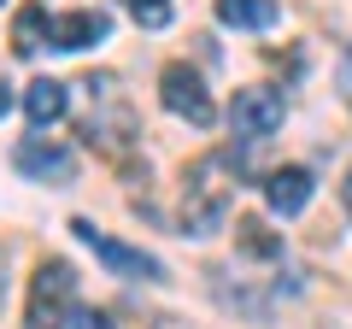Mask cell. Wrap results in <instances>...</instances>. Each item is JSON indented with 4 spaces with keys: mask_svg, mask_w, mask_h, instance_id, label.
<instances>
[{
    "mask_svg": "<svg viewBox=\"0 0 352 329\" xmlns=\"http://www.w3.org/2000/svg\"><path fill=\"white\" fill-rule=\"evenodd\" d=\"M235 200V182H229V159L223 153H206L188 164L182 177V235H217L223 212Z\"/></svg>",
    "mask_w": 352,
    "mask_h": 329,
    "instance_id": "cell-1",
    "label": "cell"
},
{
    "mask_svg": "<svg viewBox=\"0 0 352 329\" xmlns=\"http://www.w3.org/2000/svg\"><path fill=\"white\" fill-rule=\"evenodd\" d=\"M76 317V270L65 259H47V265L30 277V306H24V329H71Z\"/></svg>",
    "mask_w": 352,
    "mask_h": 329,
    "instance_id": "cell-2",
    "label": "cell"
},
{
    "mask_svg": "<svg viewBox=\"0 0 352 329\" xmlns=\"http://www.w3.org/2000/svg\"><path fill=\"white\" fill-rule=\"evenodd\" d=\"M76 241H82V247H94V259H100L106 270H112V277H141V282H159L164 277V265L153 253H141V247H124V241H112L106 235L100 224H94V217H76Z\"/></svg>",
    "mask_w": 352,
    "mask_h": 329,
    "instance_id": "cell-3",
    "label": "cell"
},
{
    "mask_svg": "<svg viewBox=\"0 0 352 329\" xmlns=\"http://www.w3.org/2000/svg\"><path fill=\"white\" fill-rule=\"evenodd\" d=\"M282 118H288V106H282L276 89H235V100H229V129H235L241 141H264V136H276Z\"/></svg>",
    "mask_w": 352,
    "mask_h": 329,
    "instance_id": "cell-4",
    "label": "cell"
},
{
    "mask_svg": "<svg viewBox=\"0 0 352 329\" xmlns=\"http://www.w3.org/2000/svg\"><path fill=\"white\" fill-rule=\"evenodd\" d=\"M159 100H164V112L188 118L194 129L212 124V94H206V83L188 71V65H164L159 71Z\"/></svg>",
    "mask_w": 352,
    "mask_h": 329,
    "instance_id": "cell-5",
    "label": "cell"
},
{
    "mask_svg": "<svg viewBox=\"0 0 352 329\" xmlns=\"http://www.w3.org/2000/svg\"><path fill=\"white\" fill-rule=\"evenodd\" d=\"M18 171L36 177V182H71V177H76V159L59 147V141L30 136V141H18Z\"/></svg>",
    "mask_w": 352,
    "mask_h": 329,
    "instance_id": "cell-6",
    "label": "cell"
},
{
    "mask_svg": "<svg viewBox=\"0 0 352 329\" xmlns=\"http://www.w3.org/2000/svg\"><path fill=\"white\" fill-rule=\"evenodd\" d=\"M264 200H270V212L300 217L305 206H311V171H300V164H282V171H270V177H264Z\"/></svg>",
    "mask_w": 352,
    "mask_h": 329,
    "instance_id": "cell-7",
    "label": "cell"
},
{
    "mask_svg": "<svg viewBox=\"0 0 352 329\" xmlns=\"http://www.w3.org/2000/svg\"><path fill=\"white\" fill-rule=\"evenodd\" d=\"M106 30H112V18L94 12V6H82V12L53 18L47 41H53V47H65V53H76V47H94V41H106Z\"/></svg>",
    "mask_w": 352,
    "mask_h": 329,
    "instance_id": "cell-8",
    "label": "cell"
},
{
    "mask_svg": "<svg viewBox=\"0 0 352 329\" xmlns=\"http://www.w3.org/2000/svg\"><path fill=\"white\" fill-rule=\"evenodd\" d=\"M217 18L229 30H270L282 18V6L276 0H217Z\"/></svg>",
    "mask_w": 352,
    "mask_h": 329,
    "instance_id": "cell-9",
    "label": "cell"
},
{
    "mask_svg": "<svg viewBox=\"0 0 352 329\" xmlns=\"http://www.w3.org/2000/svg\"><path fill=\"white\" fill-rule=\"evenodd\" d=\"M24 112H30V124H59L65 118V83L36 76V83L24 89Z\"/></svg>",
    "mask_w": 352,
    "mask_h": 329,
    "instance_id": "cell-10",
    "label": "cell"
},
{
    "mask_svg": "<svg viewBox=\"0 0 352 329\" xmlns=\"http://www.w3.org/2000/svg\"><path fill=\"white\" fill-rule=\"evenodd\" d=\"M47 30H53L47 6H24V12L12 18V53H18V59H36L41 41H47Z\"/></svg>",
    "mask_w": 352,
    "mask_h": 329,
    "instance_id": "cell-11",
    "label": "cell"
},
{
    "mask_svg": "<svg viewBox=\"0 0 352 329\" xmlns=\"http://www.w3.org/2000/svg\"><path fill=\"white\" fill-rule=\"evenodd\" d=\"M235 247L252 253V259H282V235H276V229H264L258 217H241V224H235Z\"/></svg>",
    "mask_w": 352,
    "mask_h": 329,
    "instance_id": "cell-12",
    "label": "cell"
},
{
    "mask_svg": "<svg viewBox=\"0 0 352 329\" xmlns=\"http://www.w3.org/2000/svg\"><path fill=\"white\" fill-rule=\"evenodd\" d=\"M124 6H129V18L147 24V30H164V24H170V0H124Z\"/></svg>",
    "mask_w": 352,
    "mask_h": 329,
    "instance_id": "cell-13",
    "label": "cell"
},
{
    "mask_svg": "<svg viewBox=\"0 0 352 329\" xmlns=\"http://www.w3.org/2000/svg\"><path fill=\"white\" fill-rule=\"evenodd\" d=\"M71 329H118V323H112L106 312H94V306H88V312H76V317H71Z\"/></svg>",
    "mask_w": 352,
    "mask_h": 329,
    "instance_id": "cell-14",
    "label": "cell"
},
{
    "mask_svg": "<svg viewBox=\"0 0 352 329\" xmlns=\"http://www.w3.org/2000/svg\"><path fill=\"white\" fill-rule=\"evenodd\" d=\"M340 94L352 100V47H346V59H340Z\"/></svg>",
    "mask_w": 352,
    "mask_h": 329,
    "instance_id": "cell-15",
    "label": "cell"
},
{
    "mask_svg": "<svg viewBox=\"0 0 352 329\" xmlns=\"http://www.w3.org/2000/svg\"><path fill=\"white\" fill-rule=\"evenodd\" d=\"M12 112V83H6V76H0V118Z\"/></svg>",
    "mask_w": 352,
    "mask_h": 329,
    "instance_id": "cell-16",
    "label": "cell"
},
{
    "mask_svg": "<svg viewBox=\"0 0 352 329\" xmlns=\"http://www.w3.org/2000/svg\"><path fill=\"white\" fill-rule=\"evenodd\" d=\"M340 200H346V212H352V171H346V182H340Z\"/></svg>",
    "mask_w": 352,
    "mask_h": 329,
    "instance_id": "cell-17",
    "label": "cell"
},
{
    "mask_svg": "<svg viewBox=\"0 0 352 329\" xmlns=\"http://www.w3.org/2000/svg\"><path fill=\"white\" fill-rule=\"evenodd\" d=\"M0 300H6V247H0Z\"/></svg>",
    "mask_w": 352,
    "mask_h": 329,
    "instance_id": "cell-18",
    "label": "cell"
}]
</instances>
